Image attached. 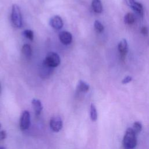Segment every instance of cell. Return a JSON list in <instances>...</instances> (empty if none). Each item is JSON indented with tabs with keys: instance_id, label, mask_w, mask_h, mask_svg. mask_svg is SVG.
Instances as JSON below:
<instances>
[{
	"instance_id": "14",
	"label": "cell",
	"mask_w": 149,
	"mask_h": 149,
	"mask_svg": "<svg viewBox=\"0 0 149 149\" xmlns=\"http://www.w3.org/2000/svg\"><path fill=\"white\" fill-rule=\"evenodd\" d=\"M22 52L25 57L28 58H30L31 55H32V50H31V47L27 44H24L22 47Z\"/></svg>"
},
{
	"instance_id": "20",
	"label": "cell",
	"mask_w": 149,
	"mask_h": 149,
	"mask_svg": "<svg viewBox=\"0 0 149 149\" xmlns=\"http://www.w3.org/2000/svg\"><path fill=\"white\" fill-rule=\"evenodd\" d=\"M132 80V77L130 76H127L125 77L122 80V84H127L129 82H130Z\"/></svg>"
},
{
	"instance_id": "25",
	"label": "cell",
	"mask_w": 149,
	"mask_h": 149,
	"mask_svg": "<svg viewBox=\"0 0 149 149\" xmlns=\"http://www.w3.org/2000/svg\"><path fill=\"white\" fill-rule=\"evenodd\" d=\"M0 90H1V87H0Z\"/></svg>"
},
{
	"instance_id": "18",
	"label": "cell",
	"mask_w": 149,
	"mask_h": 149,
	"mask_svg": "<svg viewBox=\"0 0 149 149\" xmlns=\"http://www.w3.org/2000/svg\"><path fill=\"white\" fill-rule=\"evenodd\" d=\"M23 36L28 38L29 40H33V38H34V34H33V31H31V30H29V29H27V30H25L23 33Z\"/></svg>"
},
{
	"instance_id": "10",
	"label": "cell",
	"mask_w": 149,
	"mask_h": 149,
	"mask_svg": "<svg viewBox=\"0 0 149 149\" xmlns=\"http://www.w3.org/2000/svg\"><path fill=\"white\" fill-rule=\"evenodd\" d=\"M52 71H53V68H51L48 66L47 65H46L43 62L42 65L41 69L40 75L42 78H47L51 75Z\"/></svg>"
},
{
	"instance_id": "22",
	"label": "cell",
	"mask_w": 149,
	"mask_h": 149,
	"mask_svg": "<svg viewBox=\"0 0 149 149\" xmlns=\"http://www.w3.org/2000/svg\"><path fill=\"white\" fill-rule=\"evenodd\" d=\"M6 136V133L5 130H2L0 132V139L1 140H3L5 139Z\"/></svg>"
},
{
	"instance_id": "23",
	"label": "cell",
	"mask_w": 149,
	"mask_h": 149,
	"mask_svg": "<svg viewBox=\"0 0 149 149\" xmlns=\"http://www.w3.org/2000/svg\"><path fill=\"white\" fill-rule=\"evenodd\" d=\"M0 149H6V148L3 147H0Z\"/></svg>"
},
{
	"instance_id": "4",
	"label": "cell",
	"mask_w": 149,
	"mask_h": 149,
	"mask_svg": "<svg viewBox=\"0 0 149 149\" xmlns=\"http://www.w3.org/2000/svg\"><path fill=\"white\" fill-rule=\"evenodd\" d=\"M30 125V115L28 111H24L20 119V128L22 130L27 129Z\"/></svg>"
},
{
	"instance_id": "16",
	"label": "cell",
	"mask_w": 149,
	"mask_h": 149,
	"mask_svg": "<svg viewBox=\"0 0 149 149\" xmlns=\"http://www.w3.org/2000/svg\"><path fill=\"white\" fill-rule=\"evenodd\" d=\"M90 118L93 121H95L97 119V109L93 104H91L90 106Z\"/></svg>"
},
{
	"instance_id": "24",
	"label": "cell",
	"mask_w": 149,
	"mask_h": 149,
	"mask_svg": "<svg viewBox=\"0 0 149 149\" xmlns=\"http://www.w3.org/2000/svg\"><path fill=\"white\" fill-rule=\"evenodd\" d=\"M0 128H1V124H0Z\"/></svg>"
},
{
	"instance_id": "11",
	"label": "cell",
	"mask_w": 149,
	"mask_h": 149,
	"mask_svg": "<svg viewBox=\"0 0 149 149\" xmlns=\"http://www.w3.org/2000/svg\"><path fill=\"white\" fill-rule=\"evenodd\" d=\"M32 105L36 115L40 114L42 110V105L41 101L36 98H34L32 100Z\"/></svg>"
},
{
	"instance_id": "17",
	"label": "cell",
	"mask_w": 149,
	"mask_h": 149,
	"mask_svg": "<svg viewBox=\"0 0 149 149\" xmlns=\"http://www.w3.org/2000/svg\"><path fill=\"white\" fill-rule=\"evenodd\" d=\"M94 28L97 31H98V33H101L103 31L104 27L100 22H99L98 20H95L94 22Z\"/></svg>"
},
{
	"instance_id": "7",
	"label": "cell",
	"mask_w": 149,
	"mask_h": 149,
	"mask_svg": "<svg viewBox=\"0 0 149 149\" xmlns=\"http://www.w3.org/2000/svg\"><path fill=\"white\" fill-rule=\"evenodd\" d=\"M49 24L55 29L59 30L63 26V21L59 16L56 15L52 17L49 20Z\"/></svg>"
},
{
	"instance_id": "12",
	"label": "cell",
	"mask_w": 149,
	"mask_h": 149,
	"mask_svg": "<svg viewBox=\"0 0 149 149\" xmlns=\"http://www.w3.org/2000/svg\"><path fill=\"white\" fill-rule=\"evenodd\" d=\"M91 6L95 13H100L102 11V5L100 0H93Z\"/></svg>"
},
{
	"instance_id": "13",
	"label": "cell",
	"mask_w": 149,
	"mask_h": 149,
	"mask_svg": "<svg viewBox=\"0 0 149 149\" xmlns=\"http://www.w3.org/2000/svg\"><path fill=\"white\" fill-rule=\"evenodd\" d=\"M77 90L82 93H86L89 90V85L83 80H80L77 86Z\"/></svg>"
},
{
	"instance_id": "3",
	"label": "cell",
	"mask_w": 149,
	"mask_h": 149,
	"mask_svg": "<svg viewBox=\"0 0 149 149\" xmlns=\"http://www.w3.org/2000/svg\"><path fill=\"white\" fill-rule=\"evenodd\" d=\"M43 62L48 66L54 68L60 64L61 59L58 54L54 52H50L48 53Z\"/></svg>"
},
{
	"instance_id": "8",
	"label": "cell",
	"mask_w": 149,
	"mask_h": 149,
	"mask_svg": "<svg viewBox=\"0 0 149 149\" xmlns=\"http://www.w3.org/2000/svg\"><path fill=\"white\" fill-rule=\"evenodd\" d=\"M59 38L61 42L65 45L69 44L72 41V34L69 32L66 31H63L60 32L59 34Z\"/></svg>"
},
{
	"instance_id": "5",
	"label": "cell",
	"mask_w": 149,
	"mask_h": 149,
	"mask_svg": "<svg viewBox=\"0 0 149 149\" xmlns=\"http://www.w3.org/2000/svg\"><path fill=\"white\" fill-rule=\"evenodd\" d=\"M49 126L51 130L55 132H59L63 126L62 119L59 116H53L49 121Z\"/></svg>"
},
{
	"instance_id": "21",
	"label": "cell",
	"mask_w": 149,
	"mask_h": 149,
	"mask_svg": "<svg viewBox=\"0 0 149 149\" xmlns=\"http://www.w3.org/2000/svg\"><path fill=\"white\" fill-rule=\"evenodd\" d=\"M141 33L143 35H145V36L147 35L148 34V29H147V27H146V26H143L141 29Z\"/></svg>"
},
{
	"instance_id": "19",
	"label": "cell",
	"mask_w": 149,
	"mask_h": 149,
	"mask_svg": "<svg viewBox=\"0 0 149 149\" xmlns=\"http://www.w3.org/2000/svg\"><path fill=\"white\" fill-rule=\"evenodd\" d=\"M132 129L134 130V132L136 133V134L139 133L142 129L141 123L139 122H135L133 123V127Z\"/></svg>"
},
{
	"instance_id": "9",
	"label": "cell",
	"mask_w": 149,
	"mask_h": 149,
	"mask_svg": "<svg viewBox=\"0 0 149 149\" xmlns=\"http://www.w3.org/2000/svg\"><path fill=\"white\" fill-rule=\"evenodd\" d=\"M118 49L120 55L124 57L128 51V44L125 39H122L118 45Z\"/></svg>"
},
{
	"instance_id": "1",
	"label": "cell",
	"mask_w": 149,
	"mask_h": 149,
	"mask_svg": "<svg viewBox=\"0 0 149 149\" xmlns=\"http://www.w3.org/2000/svg\"><path fill=\"white\" fill-rule=\"evenodd\" d=\"M136 133L132 128H128L125 134L123 140L124 149H133L137 144Z\"/></svg>"
},
{
	"instance_id": "2",
	"label": "cell",
	"mask_w": 149,
	"mask_h": 149,
	"mask_svg": "<svg viewBox=\"0 0 149 149\" xmlns=\"http://www.w3.org/2000/svg\"><path fill=\"white\" fill-rule=\"evenodd\" d=\"M11 22L14 27L19 28L22 26V17L19 6L14 4L12 6L11 13Z\"/></svg>"
},
{
	"instance_id": "6",
	"label": "cell",
	"mask_w": 149,
	"mask_h": 149,
	"mask_svg": "<svg viewBox=\"0 0 149 149\" xmlns=\"http://www.w3.org/2000/svg\"><path fill=\"white\" fill-rule=\"evenodd\" d=\"M127 3L137 13L141 16L143 15V7L140 3L136 2L135 0H127Z\"/></svg>"
},
{
	"instance_id": "15",
	"label": "cell",
	"mask_w": 149,
	"mask_h": 149,
	"mask_svg": "<svg viewBox=\"0 0 149 149\" xmlns=\"http://www.w3.org/2000/svg\"><path fill=\"white\" fill-rule=\"evenodd\" d=\"M124 22L127 24H132L135 22L134 16L132 13H127L124 17Z\"/></svg>"
}]
</instances>
